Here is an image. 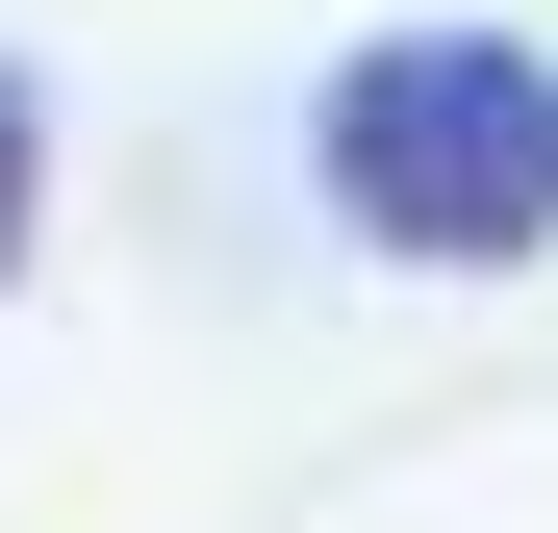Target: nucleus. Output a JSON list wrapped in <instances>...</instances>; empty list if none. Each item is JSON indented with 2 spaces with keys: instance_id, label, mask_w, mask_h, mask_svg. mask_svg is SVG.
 <instances>
[{
  "instance_id": "1",
  "label": "nucleus",
  "mask_w": 558,
  "mask_h": 533,
  "mask_svg": "<svg viewBox=\"0 0 558 533\" xmlns=\"http://www.w3.org/2000/svg\"><path fill=\"white\" fill-rule=\"evenodd\" d=\"M305 153H330V229L407 254V280L558 254V51H508V26H355Z\"/></svg>"
},
{
  "instance_id": "2",
  "label": "nucleus",
  "mask_w": 558,
  "mask_h": 533,
  "mask_svg": "<svg viewBox=\"0 0 558 533\" xmlns=\"http://www.w3.org/2000/svg\"><path fill=\"white\" fill-rule=\"evenodd\" d=\"M26 229H51V102L0 76V280H26Z\"/></svg>"
}]
</instances>
